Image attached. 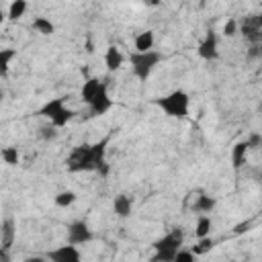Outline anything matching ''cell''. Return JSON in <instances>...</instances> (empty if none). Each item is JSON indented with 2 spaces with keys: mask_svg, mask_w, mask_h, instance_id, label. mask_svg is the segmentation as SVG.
Here are the masks:
<instances>
[{
  "mask_svg": "<svg viewBox=\"0 0 262 262\" xmlns=\"http://www.w3.org/2000/svg\"><path fill=\"white\" fill-rule=\"evenodd\" d=\"M246 59H248V61L262 59V43H250V47H248V51H246Z\"/></svg>",
  "mask_w": 262,
  "mask_h": 262,
  "instance_id": "cb8c5ba5",
  "label": "cell"
},
{
  "mask_svg": "<svg viewBox=\"0 0 262 262\" xmlns=\"http://www.w3.org/2000/svg\"><path fill=\"white\" fill-rule=\"evenodd\" d=\"M145 4H149V6H158L160 4V0H143Z\"/></svg>",
  "mask_w": 262,
  "mask_h": 262,
  "instance_id": "f1b7e54d",
  "label": "cell"
},
{
  "mask_svg": "<svg viewBox=\"0 0 262 262\" xmlns=\"http://www.w3.org/2000/svg\"><path fill=\"white\" fill-rule=\"evenodd\" d=\"M252 227V221H246V223H239V225H235L233 227V233H244V231H248Z\"/></svg>",
  "mask_w": 262,
  "mask_h": 262,
  "instance_id": "83f0119b",
  "label": "cell"
},
{
  "mask_svg": "<svg viewBox=\"0 0 262 262\" xmlns=\"http://www.w3.org/2000/svg\"><path fill=\"white\" fill-rule=\"evenodd\" d=\"M182 244H184V231H182V227H172L164 237H160V239L154 242L156 254H154L151 260H156V262H174L178 250L182 248Z\"/></svg>",
  "mask_w": 262,
  "mask_h": 262,
  "instance_id": "3957f363",
  "label": "cell"
},
{
  "mask_svg": "<svg viewBox=\"0 0 262 262\" xmlns=\"http://www.w3.org/2000/svg\"><path fill=\"white\" fill-rule=\"evenodd\" d=\"M16 57V49H0V74L2 78L8 76V68H10V61Z\"/></svg>",
  "mask_w": 262,
  "mask_h": 262,
  "instance_id": "e0dca14e",
  "label": "cell"
},
{
  "mask_svg": "<svg viewBox=\"0 0 262 262\" xmlns=\"http://www.w3.org/2000/svg\"><path fill=\"white\" fill-rule=\"evenodd\" d=\"M123 61H125V57H123V53L119 51V47L108 45L106 51H104V66H106V70H108V72L121 70V68H123Z\"/></svg>",
  "mask_w": 262,
  "mask_h": 262,
  "instance_id": "4fadbf2b",
  "label": "cell"
},
{
  "mask_svg": "<svg viewBox=\"0 0 262 262\" xmlns=\"http://www.w3.org/2000/svg\"><path fill=\"white\" fill-rule=\"evenodd\" d=\"M92 237H94V233H92V229L88 227L86 221L76 219V221H72V223L68 225V242H70V244H74V246H84V244L92 242Z\"/></svg>",
  "mask_w": 262,
  "mask_h": 262,
  "instance_id": "ba28073f",
  "label": "cell"
},
{
  "mask_svg": "<svg viewBox=\"0 0 262 262\" xmlns=\"http://www.w3.org/2000/svg\"><path fill=\"white\" fill-rule=\"evenodd\" d=\"M33 29L41 35H53L55 33V25L45 16H35L33 18Z\"/></svg>",
  "mask_w": 262,
  "mask_h": 262,
  "instance_id": "2e32d148",
  "label": "cell"
},
{
  "mask_svg": "<svg viewBox=\"0 0 262 262\" xmlns=\"http://www.w3.org/2000/svg\"><path fill=\"white\" fill-rule=\"evenodd\" d=\"M248 143H250V147H252V149L262 147V135H260V133H256V131H254V133H250V135H248Z\"/></svg>",
  "mask_w": 262,
  "mask_h": 262,
  "instance_id": "4316f807",
  "label": "cell"
},
{
  "mask_svg": "<svg viewBox=\"0 0 262 262\" xmlns=\"http://www.w3.org/2000/svg\"><path fill=\"white\" fill-rule=\"evenodd\" d=\"M215 207H217V199H215V196H209V194L203 192V190H199V192H196V199H194V203H192L190 209H192L194 213L205 215V213H211Z\"/></svg>",
  "mask_w": 262,
  "mask_h": 262,
  "instance_id": "8fae6325",
  "label": "cell"
},
{
  "mask_svg": "<svg viewBox=\"0 0 262 262\" xmlns=\"http://www.w3.org/2000/svg\"><path fill=\"white\" fill-rule=\"evenodd\" d=\"M154 33L151 31H141L135 37V51H149L154 49Z\"/></svg>",
  "mask_w": 262,
  "mask_h": 262,
  "instance_id": "9a60e30c",
  "label": "cell"
},
{
  "mask_svg": "<svg viewBox=\"0 0 262 262\" xmlns=\"http://www.w3.org/2000/svg\"><path fill=\"white\" fill-rule=\"evenodd\" d=\"M2 160H4V164H8V166H16L18 164V160H20V151H18V147H4L2 151Z\"/></svg>",
  "mask_w": 262,
  "mask_h": 262,
  "instance_id": "d6986e66",
  "label": "cell"
},
{
  "mask_svg": "<svg viewBox=\"0 0 262 262\" xmlns=\"http://www.w3.org/2000/svg\"><path fill=\"white\" fill-rule=\"evenodd\" d=\"M47 258L53 260V262H80L82 252H80L74 244L68 242V246H59V248L51 250V252L47 254Z\"/></svg>",
  "mask_w": 262,
  "mask_h": 262,
  "instance_id": "9c48e42d",
  "label": "cell"
},
{
  "mask_svg": "<svg viewBox=\"0 0 262 262\" xmlns=\"http://www.w3.org/2000/svg\"><path fill=\"white\" fill-rule=\"evenodd\" d=\"M113 133L104 135L102 139H98L96 143H80L76 147H72L66 166L70 172L78 174V172H98L100 176H108L111 168L106 164V145L111 141Z\"/></svg>",
  "mask_w": 262,
  "mask_h": 262,
  "instance_id": "6da1fadb",
  "label": "cell"
},
{
  "mask_svg": "<svg viewBox=\"0 0 262 262\" xmlns=\"http://www.w3.org/2000/svg\"><path fill=\"white\" fill-rule=\"evenodd\" d=\"M27 12V0H12L8 6V18L10 20H18L23 18Z\"/></svg>",
  "mask_w": 262,
  "mask_h": 262,
  "instance_id": "ac0fdd59",
  "label": "cell"
},
{
  "mask_svg": "<svg viewBox=\"0 0 262 262\" xmlns=\"http://www.w3.org/2000/svg\"><path fill=\"white\" fill-rule=\"evenodd\" d=\"M37 115L39 117H47L55 127H66L72 119H74V111L66 104V98H51V100H47L39 111H37Z\"/></svg>",
  "mask_w": 262,
  "mask_h": 262,
  "instance_id": "8992f818",
  "label": "cell"
},
{
  "mask_svg": "<svg viewBox=\"0 0 262 262\" xmlns=\"http://www.w3.org/2000/svg\"><path fill=\"white\" fill-rule=\"evenodd\" d=\"M80 96H82V102L88 104L90 117H100L106 111H111V106H113V100L108 96V84H106V80L88 78L82 84Z\"/></svg>",
  "mask_w": 262,
  "mask_h": 262,
  "instance_id": "7a4b0ae2",
  "label": "cell"
},
{
  "mask_svg": "<svg viewBox=\"0 0 262 262\" xmlns=\"http://www.w3.org/2000/svg\"><path fill=\"white\" fill-rule=\"evenodd\" d=\"M196 53H199V57L205 59V61H215V59H219V39H217L215 29H211V27L207 29L205 37L201 39V43H199V47H196Z\"/></svg>",
  "mask_w": 262,
  "mask_h": 262,
  "instance_id": "52a82bcc",
  "label": "cell"
},
{
  "mask_svg": "<svg viewBox=\"0 0 262 262\" xmlns=\"http://www.w3.org/2000/svg\"><path fill=\"white\" fill-rule=\"evenodd\" d=\"M57 129H59V127H55L53 123H51V125H41V127H39V137H41L43 141H53V139L57 137Z\"/></svg>",
  "mask_w": 262,
  "mask_h": 262,
  "instance_id": "603a6c76",
  "label": "cell"
},
{
  "mask_svg": "<svg viewBox=\"0 0 262 262\" xmlns=\"http://www.w3.org/2000/svg\"><path fill=\"white\" fill-rule=\"evenodd\" d=\"M131 209H133V199L129 194H117L113 199V211H115L117 217H121V219L129 217L131 215Z\"/></svg>",
  "mask_w": 262,
  "mask_h": 262,
  "instance_id": "5bb4252c",
  "label": "cell"
},
{
  "mask_svg": "<svg viewBox=\"0 0 262 262\" xmlns=\"http://www.w3.org/2000/svg\"><path fill=\"white\" fill-rule=\"evenodd\" d=\"M154 104L160 106L168 117L174 119H186L188 117V108H190V98L184 90H172L166 96L154 98Z\"/></svg>",
  "mask_w": 262,
  "mask_h": 262,
  "instance_id": "5b68a950",
  "label": "cell"
},
{
  "mask_svg": "<svg viewBox=\"0 0 262 262\" xmlns=\"http://www.w3.org/2000/svg\"><path fill=\"white\" fill-rule=\"evenodd\" d=\"M14 237H16V223L12 217H4L2 221V229H0V250L2 252H8L10 246L14 244Z\"/></svg>",
  "mask_w": 262,
  "mask_h": 262,
  "instance_id": "30bf717a",
  "label": "cell"
},
{
  "mask_svg": "<svg viewBox=\"0 0 262 262\" xmlns=\"http://www.w3.org/2000/svg\"><path fill=\"white\" fill-rule=\"evenodd\" d=\"M213 246H215V242H213L209 235H205V237H199V242H196V246L192 248V252H194L196 256H201V254H207Z\"/></svg>",
  "mask_w": 262,
  "mask_h": 262,
  "instance_id": "7402d4cb",
  "label": "cell"
},
{
  "mask_svg": "<svg viewBox=\"0 0 262 262\" xmlns=\"http://www.w3.org/2000/svg\"><path fill=\"white\" fill-rule=\"evenodd\" d=\"M74 203H76V192H72V190H61V192L55 194V205L57 207H70Z\"/></svg>",
  "mask_w": 262,
  "mask_h": 262,
  "instance_id": "44dd1931",
  "label": "cell"
},
{
  "mask_svg": "<svg viewBox=\"0 0 262 262\" xmlns=\"http://www.w3.org/2000/svg\"><path fill=\"white\" fill-rule=\"evenodd\" d=\"M194 258H196V254H194L192 250H182V248H180L174 262H194Z\"/></svg>",
  "mask_w": 262,
  "mask_h": 262,
  "instance_id": "484cf974",
  "label": "cell"
},
{
  "mask_svg": "<svg viewBox=\"0 0 262 262\" xmlns=\"http://www.w3.org/2000/svg\"><path fill=\"white\" fill-rule=\"evenodd\" d=\"M209 231H211V219H209L207 215H201V217L196 219V227H194V235H196V239L209 235Z\"/></svg>",
  "mask_w": 262,
  "mask_h": 262,
  "instance_id": "ffe728a7",
  "label": "cell"
},
{
  "mask_svg": "<svg viewBox=\"0 0 262 262\" xmlns=\"http://www.w3.org/2000/svg\"><path fill=\"white\" fill-rule=\"evenodd\" d=\"M239 33V23L235 18H229L225 25H223V35L225 37H235Z\"/></svg>",
  "mask_w": 262,
  "mask_h": 262,
  "instance_id": "d4e9b609",
  "label": "cell"
},
{
  "mask_svg": "<svg viewBox=\"0 0 262 262\" xmlns=\"http://www.w3.org/2000/svg\"><path fill=\"white\" fill-rule=\"evenodd\" d=\"M162 61V53L156 49L149 51H133L129 53V63H131V72L139 82H147V78L154 74L156 66Z\"/></svg>",
  "mask_w": 262,
  "mask_h": 262,
  "instance_id": "277c9868",
  "label": "cell"
},
{
  "mask_svg": "<svg viewBox=\"0 0 262 262\" xmlns=\"http://www.w3.org/2000/svg\"><path fill=\"white\" fill-rule=\"evenodd\" d=\"M252 147H250L248 139H242V141H237L233 145V149H231V166H233V170H239L246 164V158H248V151Z\"/></svg>",
  "mask_w": 262,
  "mask_h": 262,
  "instance_id": "7c38bea8",
  "label": "cell"
}]
</instances>
